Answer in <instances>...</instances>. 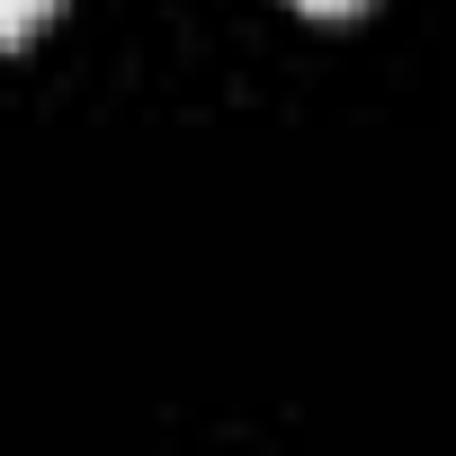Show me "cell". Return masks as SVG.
Masks as SVG:
<instances>
[{
  "instance_id": "6da1fadb",
  "label": "cell",
  "mask_w": 456,
  "mask_h": 456,
  "mask_svg": "<svg viewBox=\"0 0 456 456\" xmlns=\"http://www.w3.org/2000/svg\"><path fill=\"white\" fill-rule=\"evenodd\" d=\"M54 10H63V0H0V45H28Z\"/></svg>"
},
{
  "instance_id": "7a4b0ae2",
  "label": "cell",
  "mask_w": 456,
  "mask_h": 456,
  "mask_svg": "<svg viewBox=\"0 0 456 456\" xmlns=\"http://www.w3.org/2000/svg\"><path fill=\"white\" fill-rule=\"evenodd\" d=\"M296 10H314V19H349V10H367V0H296Z\"/></svg>"
}]
</instances>
